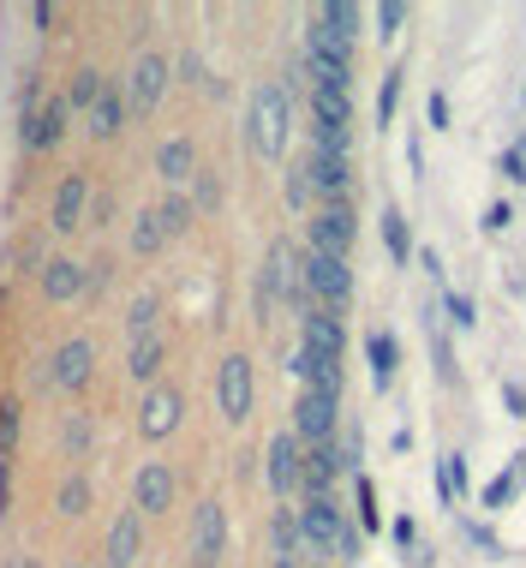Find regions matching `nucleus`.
Returning <instances> with one entry per match:
<instances>
[{"label": "nucleus", "mask_w": 526, "mask_h": 568, "mask_svg": "<svg viewBox=\"0 0 526 568\" xmlns=\"http://www.w3.org/2000/svg\"><path fill=\"white\" fill-rule=\"evenodd\" d=\"M287 132H293V97L287 84L263 79L252 90V114H245V138H252V150L263 162H282L287 156Z\"/></svg>", "instance_id": "obj_1"}, {"label": "nucleus", "mask_w": 526, "mask_h": 568, "mask_svg": "<svg viewBox=\"0 0 526 568\" xmlns=\"http://www.w3.org/2000/svg\"><path fill=\"white\" fill-rule=\"evenodd\" d=\"M275 300H287V305L312 300V294H305V270H300V257H293L287 240H275L270 257H263V275H257V324H270Z\"/></svg>", "instance_id": "obj_2"}, {"label": "nucleus", "mask_w": 526, "mask_h": 568, "mask_svg": "<svg viewBox=\"0 0 526 568\" xmlns=\"http://www.w3.org/2000/svg\"><path fill=\"white\" fill-rule=\"evenodd\" d=\"M168 84H174V60H168V54H156V49L132 54L127 79H120V97H127V114H156V109H162V97H168Z\"/></svg>", "instance_id": "obj_3"}, {"label": "nucleus", "mask_w": 526, "mask_h": 568, "mask_svg": "<svg viewBox=\"0 0 526 568\" xmlns=\"http://www.w3.org/2000/svg\"><path fill=\"white\" fill-rule=\"evenodd\" d=\"M300 270H305V294H312L317 305H347L353 300V270H347V257H330V252H305L300 257Z\"/></svg>", "instance_id": "obj_4"}, {"label": "nucleus", "mask_w": 526, "mask_h": 568, "mask_svg": "<svg viewBox=\"0 0 526 568\" xmlns=\"http://www.w3.org/2000/svg\"><path fill=\"white\" fill-rule=\"evenodd\" d=\"M90 377H97V342H90V335H67L49 359V383L60 395H84Z\"/></svg>", "instance_id": "obj_5"}, {"label": "nucleus", "mask_w": 526, "mask_h": 568, "mask_svg": "<svg viewBox=\"0 0 526 568\" xmlns=\"http://www.w3.org/2000/svg\"><path fill=\"white\" fill-rule=\"evenodd\" d=\"M252 359L245 353H227L222 359V372H215V407H222V419L227 425H245L252 419Z\"/></svg>", "instance_id": "obj_6"}, {"label": "nucleus", "mask_w": 526, "mask_h": 568, "mask_svg": "<svg viewBox=\"0 0 526 568\" xmlns=\"http://www.w3.org/2000/svg\"><path fill=\"white\" fill-rule=\"evenodd\" d=\"M90 197H97V186H90L84 168L60 174V186H54V210H49V227H54V234H79V227L90 222Z\"/></svg>", "instance_id": "obj_7"}, {"label": "nucleus", "mask_w": 526, "mask_h": 568, "mask_svg": "<svg viewBox=\"0 0 526 568\" xmlns=\"http://www.w3.org/2000/svg\"><path fill=\"white\" fill-rule=\"evenodd\" d=\"M174 497H180V479H174L168 460H144V467L132 473V509L138 515H168Z\"/></svg>", "instance_id": "obj_8"}, {"label": "nucleus", "mask_w": 526, "mask_h": 568, "mask_svg": "<svg viewBox=\"0 0 526 568\" xmlns=\"http://www.w3.org/2000/svg\"><path fill=\"white\" fill-rule=\"evenodd\" d=\"M180 419H185V395L168 389V383H156V389L138 402V432H144L150 443H168L180 432Z\"/></svg>", "instance_id": "obj_9"}, {"label": "nucleus", "mask_w": 526, "mask_h": 568, "mask_svg": "<svg viewBox=\"0 0 526 568\" xmlns=\"http://www.w3.org/2000/svg\"><path fill=\"white\" fill-rule=\"evenodd\" d=\"M222 550H227V509L215 497H204V503H198V515H192V562L215 568V562H222Z\"/></svg>", "instance_id": "obj_10"}, {"label": "nucleus", "mask_w": 526, "mask_h": 568, "mask_svg": "<svg viewBox=\"0 0 526 568\" xmlns=\"http://www.w3.org/2000/svg\"><path fill=\"white\" fill-rule=\"evenodd\" d=\"M300 335H305V353H317V359H335L342 365V347H347V329H342V317L330 312V305H305V317H300Z\"/></svg>", "instance_id": "obj_11"}, {"label": "nucleus", "mask_w": 526, "mask_h": 568, "mask_svg": "<svg viewBox=\"0 0 526 568\" xmlns=\"http://www.w3.org/2000/svg\"><path fill=\"white\" fill-rule=\"evenodd\" d=\"M335 407H342L335 395L305 389L300 402H293V437L312 443V449H317V443H330V437H335Z\"/></svg>", "instance_id": "obj_12"}, {"label": "nucleus", "mask_w": 526, "mask_h": 568, "mask_svg": "<svg viewBox=\"0 0 526 568\" xmlns=\"http://www.w3.org/2000/svg\"><path fill=\"white\" fill-rule=\"evenodd\" d=\"M342 527H347V515L335 509V497H305L300 503V539L305 545L335 550V545H342Z\"/></svg>", "instance_id": "obj_13"}, {"label": "nucleus", "mask_w": 526, "mask_h": 568, "mask_svg": "<svg viewBox=\"0 0 526 568\" xmlns=\"http://www.w3.org/2000/svg\"><path fill=\"white\" fill-rule=\"evenodd\" d=\"M84 287H90L84 257H49V270H42V300L49 305H79Z\"/></svg>", "instance_id": "obj_14"}, {"label": "nucleus", "mask_w": 526, "mask_h": 568, "mask_svg": "<svg viewBox=\"0 0 526 568\" xmlns=\"http://www.w3.org/2000/svg\"><path fill=\"white\" fill-rule=\"evenodd\" d=\"M263 460H270V490L275 497H287V490H300V460H305V449H300V437L293 432H275L270 437V449H263Z\"/></svg>", "instance_id": "obj_15"}, {"label": "nucleus", "mask_w": 526, "mask_h": 568, "mask_svg": "<svg viewBox=\"0 0 526 568\" xmlns=\"http://www.w3.org/2000/svg\"><path fill=\"white\" fill-rule=\"evenodd\" d=\"M138 550H144V515L120 509L114 527H108V545H102V568H132Z\"/></svg>", "instance_id": "obj_16"}, {"label": "nucleus", "mask_w": 526, "mask_h": 568, "mask_svg": "<svg viewBox=\"0 0 526 568\" xmlns=\"http://www.w3.org/2000/svg\"><path fill=\"white\" fill-rule=\"evenodd\" d=\"M353 210L347 204H323L317 216H312V252H330V257H347V245H353Z\"/></svg>", "instance_id": "obj_17"}, {"label": "nucleus", "mask_w": 526, "mask_h": 568, "mask_svg": "<svg viewBox=\"0 0 526 568\" xmlns=\"http://www.w3.org/2000/svg\"><path fill=\"white\" fill-rule=\"evenodd\" d=\"M342 467H347V455L335 449V443H317V449H305V460H300L305 497H330V485L342 479Z\"/></svg>", "instance_id": "obj_18"}, {"label": "nucleus", "mask_w": 526, "mask_h": 568, "mask_svg": "<svg viewBox=\"0 0 526 568\" xmlns=\"http://www.w3.org/2000/svg\"><path fill=\"white\" fill-rule=\"evenodd\" d=\"M67 120H72L67 97H49V102H42V114L30 120V126H19V144H24V150H37V156H42V150H54L60 138H67Z\"/></svg>", "instance_id": "obj_19"}, {"label": "nucleus", "mask_w": 526, "mask_h": 568, "mask_svg": "<svg viewBox=\"0 0 526 568\" xmlns=\"http://www.w3.org/2000/svg\"><path fill=\"white\" fill-rule=\"evenodd\" d=\"M156 174L168 180V192L192 186V180H198V144H192V138H162V144H156Z\"/></svg>", "instance_id": "obj_20"}, {"label": "nucleus", "mask_w": 526, "mask_h": 568, "mask_svg": "<svg viewBox=\"0 0 526 568\" xmlns=\"http://www.w3.org/2000/svg\"><path fill=\"white\" fill-rule=\"evenodd\" d=\"M287 372L300 377L305 389H317V395H335V402H342V365H335V359H317V353L293 347V353H287Z\"/></svg>", "instance_id": "obj_21"}, {"label": "nucleus", "mask_w": 526, "mask_h": 568, "mask_svg": "<svg viewBox=\"0 0 526 568\" xmlns=\"http://www.w3.org/2000/svg\"><path fill=\"white\" fill-rule=\"evenodd\" d=\"M305 180H312L317 197H330V204H347L353 168H347V156H317V150H312V162H305Z\"/></svg>", "instance_id": "obj_22"}, {"label": "nucleus", "mask_w": 526, "mask_h": 568, "mask_svg": "<svg viewBox=\"0 0 526 568\" xmlns=\"http://www.w3.org/2000/svg\"><path fill=\"white\" fill-rule=\"evenodd\" d=\"M312 126H317V132H353V102H347V90H312Z\"/></svg>", "instance_id": "obj_23"}, {"label": "nucleus", "mask_w": 526, "mask_h": 568, "mask_svg": "<svg viewBox=\"0 0 526 568\" xmlns=\"http://www.w3.org/2000/svg\"><path fill=\"white\" fill-rule=\"evenodd\" d=\"M84 126H90V138H102V144H108V138H120V126H127V97H120V84L102 90V102L84 114Z\"/></svg>", "instance_id": "obj_24"}, {"label": "nucleus", "mask_w": 526, "mask_h": 568, "mask_svg": "<svg viewBox=\"0 0 526 568\" xmlns=\"http://www.w3.org/2000/svg\"><path fill=\"white\" fill-rule=\"evenodd\" d=\"M162 359H168V342H162V335H144V342H132V347H127V377H132V383H150V389H156Z\"/></svg>", "instance_id": "obj_25"}, {"label": "nucleus", "mask_w": 526, "mask_h": 568, "mask_svg": "<svg viewBox=\"0 0 526 568\" xmlns=\"http://www.w3.org/2000/svg\"><path fill=\"white\" fill-rule=\"evenodd\" d=\"M90 509V479H84V467H67L60 473V485H54V515L60 520H79Z\"/></svg>", "instance_id": "obj_26"}, {"label": "nucleus", "mask_w": 526, "mask_h": 568, "mask_svg": "<svg viewBox=\"0 0 526 568\" xmlns=\"http://www.w3.org/2000/svg\"><path fill=\"white\" fill-rule=\"evenodd\" d=\"M90 443H97V419H90V413H67V419H60V455L79 467L90 455Z\"/></svg>", "instance_id": "obj_27"}, {"label": "nucleus", "mask_w": 526, "mask_h": 568, "mask_svg": "<svg viewBox=\"0 0 526 568\" xmlns=\"http://www.w3.org/2000/svg\"><path fill=\"white\" fill-rule=\"evenodd\" d=\"M102 90H108L102 67H79V72L67 79V109H72V114H90V109L102 102Z\"/></svg>", "instance_id": "obj_28"}, {"label": "nucleus", "mask_w": 526, "mask_h": 568, "mask_svg": "<svg viewBox=\"0 0 526 568\" xmlns=\"http://www.w3.org/2000/svg\"><path fill=\"white\" fill-rule=\"evenodd\" d=\"M162 245H168L162 216H156V210H138V216H132V252H138V257H156Z\"/></svg>", "instance_id": "obj_29"}, {"label": "nucleus", "mask_w": 526, "mask_h": 568, "mask_svg": "<svg viewBox=\"0 0 526 568\" xmlns=\"http://www.w3.org/2000/svg\"><path fill=\"white\" fill-rule=\"evenodd\" d=\"M270 545H275V562H293V550H300V509H275L270 520Z\"/></svg>", "instance_id": "obj_30"}, {"label": "nucleus", "mask_w": 526, "mask_h": 568, "mask_svg": "<svg viewBox=\"0 0 526 568\" xmlns=\"http://www.w3.org/2000/svg\"><path fill=\"white\" fill-rule=\"evenodd\" d=\"M317 24L342 42H360V7H353V0H330V7L317 12Z\"/></svg>", "instance_id": "obj_31"}, {"label": "nucleus", "mask_w": 526, "mask_h": 568, "mask_svg": "<svg viewBox=\"0 0 526 568\" xmlns=\"http://www.w3.org/2000/svg\"><path fill=\"white\" fill-rule=\"evenodd\" d=\"M156 317H162V300H156V294H138V300L127 305V342L156 335Z\"/></svg>", "instance_id": "obj_32"}, {"label": "nucleus", "mask_w": 526, "mask_h": 568, "mask_svg": "<svg viewBox=\"0 0 526 568\" xmlns=\"http://www.w3.org/2000/svg\"><path fill=\"white\" fill-rule=\"evenodd\" d=\"M7 270L12 275H42L49 257H42V234H24L19 245H7Z\"/></svg>", "instance_id": "obj_33"}, {"label": "nucleus", "mask_w": 526, "mask_h": 568, "mask_svg": "<svg viewBox=\"0 0 526 568\" xmlns=\"http://www.w3.org/2000/svg\"><path fill=\"white\" fill-rule=\"evenodd\" d=\"M19 432H24V402L19 395H0V455H19Z\"/></svg>", "instance_id": "obj_34"}, {"label": "nucleus", "mask_w": 526, "mask_h": 568, "mask_svg": "<svg viewBox=\"0 0 526 568\" xmlns=\"http://www.w3.org/2000/svg\"><path fill=\"white\" fill-rule=\"evenodd\" d=\"M156 216H162V227H168V240H174V234H185V227L198 222V204H192L185 192H168L162 204H156Z\"/></svg>", "instance_id": "obj_35"}, {"label": "nucleus", "mask_w": 526, "mask_h": 568, "mask_svg": "<svg viewBox=\"0 0 526 568\" xmlns=\"http://www.w3.org/2000/svg\"><path fill=\"white\" fill-rule=\"evenodd\" d=\"M395 365H401V347H395V335H371V377H377V389H390Z\"/></svg>", "instance_id": "obj_36"}, {"label": "nucleus", "mask_w": 526, "mask_h": 568, "mask_svg": "<svg viewBox=\"0 0 526 568\" xmlns=\"http://www.w3.org/2000/svg\"><path fill=\"white\" fill-rule=\"evenodd\" d=\"M383 245H390L395 264L413 257V234H407V216H401V210H383Z\"/></svg>", "instance_id": "obj_37"}, {"label": "nucleus", "mask_w": 526, "mask_h": 568, "mask_svg": "<svg viewBox=\"0 0 526 568\" xmlns=\"http://www.w3.org/2000/svg\"><path fill=\"white\" fill-rule=\"evenodd\" d=\"M395 109H401V72H390V79H383V90H377V120H383V126L395 120Z\"/></svg>", "instance_id": "obj_38"}, {"label": "nucleus", "mask_w": 526, "mask_h": 568, "mask_svg": "<svg viewBox=\"0 0 526 568\" xmlns=\"http://www.w3.org/2000/svg\"><path fill=\"white\" fill-rule=\"evenodd\" d=\"M114 216H120V197H114V192H97V197H90V227H114Z\"/></svg>", "instance_id": "obj_39"}, {"label": "nucleus", "mask_w": 526, "mask_h": 568, "mask_svg": "<svg viewBox=\"0 0 526 568\" xmlns=\"http://www.w3.org/2000/svg\"><path fill=\"white\" fill-rule=\"evenodd\" d=\"M192 204H198V210H215V204H222V180H215L210 168H198V197H192Z\"/></svg>", "instance_id": "obj_40"}, {"label": "nucleus", "mask_w": 526, "mask_h": 568, "mask_svg": "<svg viewBox=\"0 0 526 568\" xmlns=\"http://www.w3.org/2000/svg\"><path fill=\"white\" fill-rule=\"evenodd\" d=\"M282 192H287V204H293V210H305V204H312V197H317V192H312V180H305V168H293Z\"/></svg>", "instance_id": "obj_41"}, {"label": "nucleus", "mask_w": 526, "mask_h": 568, "mask_svg": "<svg viewBox=\"0 0 526 568\" xmlns=\"http://www.w3.org/2000/svg\"><path fill=\"white\" fill-rule=\"evenodd\" d=\"M108 282H114V264H108V257H97V264H90V287H84V300H102V294H108Z\"/></svg>", "instance_id": "obj_42"}, {"label": "nucleus", "mask_w": 526, "mask_h": 568, "mask_svg": "<svg viewBox=\"0 0 526 568\" xmlns=\"http://www.w3.org/2000/svg\"><path fill=\"white\" fill-rule=\"evenodd\" d=\"M401 24H407V7H401V0H390V7H377V37H395Z\"/></svg>", "instance_id": "obj_43"}, {"label": "nucleus", "mask_w": 526, "mask_h": 568, "mask_svg": "<svg viewBox=\"0 0 526 568\" xmlns=\"http://www.w3.org/2000/svg\"><path fill=\"white\" fill-rule=\"evenodd\" d=\"M360 520L377 532V490H371V479H360Z\"/></svg>", "instance_id": "obj_44"}, {"label": "nucleus", "mask_w": 526, "mask_h": 568, "mask_svg": "<svg viewBox=\"0 0 526 568\" xmlns=\"http://www.w3.org/2000/svg\"><path fill=\"white\" fill-rule=\"evenodd\" d=\"M508 497H515V473H503V479H497V485L485 490V509H503Z\"/></svg>", "instance_id": "obj_45"}, {"label": "nucleus", "mask_w": 526, "mask_h": 568, "mask_svg": "<svg viewBox=\"0 0 526 568\" xmlns=\"http://www.w3.org/2000/svg\"><path fill=\"white\" fill-rule=\"evenodd\" d=\"M0 515H12V460L0 455Z\"/></svg>", "instance_id": "obj_46"}, {"label": "nucleus", "mask_w": 526, "mask_h": 568, "mask_svg": "<svg viewBox=\"0 0 526 568\" xmlns=\"http://www.w3.org/2000/svg\"><path fill=\"white\" fill-rule=\"evenodd\" d=\"M503 174L520 186V180H526V150H508V156H503Z\"/></svg>", "instance_id": "obj_47"}, {"label": "nucleus", "mask_w": 526, "mask_h": 568, "mask_svg": "<svg viewBox=\"0 0 526 568\" xmlns=\"http://www.w3.org/2000/svg\"><path fill=\"white\" fill-rule=\"evenodd\" d=\"M180 79H185V84H198V79H204V60H198L192 49L180 54Z\"/></svg>", "instance_id": "obj_48"}, {"label": "nucleus", "mask_w": 526, "mask_h": 568, "mask_svg": "<svg viewBox=\"0 0 526 568\" xmlns=\"http://www.w3.org/2000/svg\"><path fill=\"white\" fill-rule=\"evenodd\" d=\"M503 402H508V413H515V419H526V395L515 389V383H508V389H503Z\"/></svg>", "instance_id": "obj_49"}, {"label": "nucleus", "mask_w": 526, "mask_h": 568, "mask_svg": "<svg viewBox=\"0 0 526 568\" xmlns=\"http://www.w3.org/2000/svg\"><path fill=\"white\" fill-rule=\"evenodd\" d=\"M335 550H342V557L353 562V557H360V532H353V527H342V545H335Z\"/></svg>", "instance_id": "obj_50"}, {"label": "nucleus", "mask_w": 526, "mask_h": 568, "mask_svg": "<svg viewBox=\"0 0 526 568\" xmlns=\"http://www.w3.org/2000/svg\"><path fill=\"white\" fill-rule=\"evenodd\" d=\"M485 227H508V204H490L485 210Z\"/></svg>", "instance_id": "obj_51"}, {"label": "nucleus", "mask_w": 526, "mask_h": 568, "mask_svg": "<svg viewBox=\"0 0 526 568\" xmlns=\"http://www.w3.org/2000/svg\"><path fill=\"white\" fill-rule=\"evenodd\" d=\"M12 568H37V557H12Z\"/></svg>", "instance_id": "obj_52"}, {"label": "nucleus", "mask_w": 526, "mask_h": 568, "mask_svg": "<svg viewBox=\"0 0 526 568\" xmlns=\"http://www.w3.org/2000/svg\"><path fill=\"white\" fill-rule=\"evenodd\" d=\"M67 568H90V562H67Z\"/></svg>", "instance_id": "obj_53"}]
</instances>
